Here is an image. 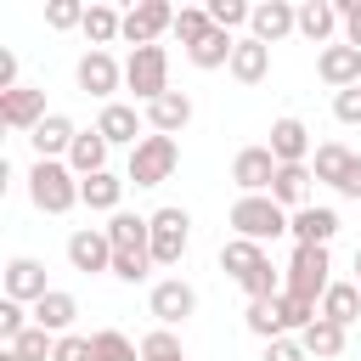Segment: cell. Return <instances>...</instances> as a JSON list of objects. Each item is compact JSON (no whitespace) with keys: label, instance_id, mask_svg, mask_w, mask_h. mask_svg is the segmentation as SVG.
I'll use <instances>...</instances> for the list:
<instances>
[{"label":"cell","instance_id":"603a6c76","mask_svg":"<svg viewBox=\"0 0 361 361\" xmlns=\"http://www.w3.org/2000/svg\"><path fill=\"white\" fill-rule=\"evenodd\" d=\"M265 73H271V45H259L254 34L237 39V51H231V79H237V85H259Z\"/></svg>","mask_w":361,"mask_h":361},{"label":"cell","instance_id":"52a82bcc","mask_svg":"<svg viewBox=\"0 0 361 361\" xmlns=\"http://www.w3.org/2000/svg\"><path fill=\"white\" fill-rule=\"evenodd\" d=\"M164 28H175V6L169 0H135L130 11H124V39L141 51V45H158V34Z\"/></svg>","mask_w":361,"mask_h":361},{"label":"cell","instance_id":"ee69618b","mask_svg":"<svg viewBox=\"0 0 361 361\" xmlns=\"http://www.w3.org/2000/svg\"><path fill=\"white\" fill-rule=\"evenodd\" d=\"M51 361H96V350H90V338H85V333H62V338H56V350H51Z\"/></svg>","mask_w":361,"mask_h":361},{"label":"cell","instance_id":"d6986e66","mask_svg":"<svg viewBox=\"0 0 361 361\" xmlns=\"http://www.w3.org/2000/svg\"><path fill=\"white\" fill-rule=\"evenodd\" d=\"M265 147L276 152V164H305V158H310V130H305L299 118H276Z\"/></svg>","mask_w":361,"mask_h":361},{"label":"cell","instance_id":"8992f818","mask_svg":"<svg viewBox=\"0 0 361 361\" xmlns=\"http://www.w3.org/2000/svg\"><path fill=\"white\" fill-rule=\"evenodd\" d=\"M186 243H192V214L175 209V203L158 209V214H152V265H180Z\"/></svg>","mask_w":361,"mask_h":361},{"label":"cell","instance_id":"f907efd6","mask_svg":"<svg viewBox=\"0 0 361 361\" xmlns=\"http://www.w3.org/2000/svg\"><path fill=\"white\" fill-rule=\"evenodd\" d=\"M355 282H361V248H355Z\"/></svg>","mask_w":361,"mask_h":361},{"label":"cell","instance_id":"e575fe53","mask_svg":"<svg viewBox=\"0 0 361 361\" xmlns=\"http://www.w3.org/2000/svg\"><path fill=\"white\" fill-rule=\"evenodd\" d=\"M231 51H237V39L226 34V28H214L203 45H192L186 56H192V68H231Z\"/></svg>","mask_w":361,"mask_h":361},{"label":"cell","instance_id":"f6af8a7d","mask_svg":"<svg viewBox=\"0 0 361 361\" xmlns=\"http://www.w3.org/2000/svg\"><path fill=\"white\" fill-rule=\"evenodd\" d=\"M333 118H338V124H361V85L333 90Z\"/></svg>","mask_w":361,"mask_h":361},{"label":"cell","instance_id":"b9f144b4","mask_svg":"<svg viewBox=\"0 0 361 361\" xmlns=\"http://www.w3.org/2000/svg\"><path fill=\"white\" fill-rule=\"evenodd\" d=\"M45 23H51L56 34H62V28H85V6H79V0H51V6H45Z\"/></svg>","mask_w":361,"mask_h":361},{"label":"cell","instance_id":"5b68a950","mask_svg":"<svg viewBox=\"0 0 361 361\" xmlns=\"http://www.w3.org/2000/svg\"><path fill=\"white\" fill-rule=\"evenodd\" d=\"M333 259H327V248H293V259H288V282H282V293H299V299H310V305H322V293L333 288Z\"/></svg>","mask_w":361,"mask_h":361},{"label":"cell","instance_id":"4fadbf2b","mask_svg":"<svg viewBox=\"0 0 361 361\" xmlns=\"http://www.w3.org/2000/svg\"><path fill=\"white\" fill-rule=\"evenodd\" d=\"M288 231H293V248H327V243H333V231H338V214H333V209L305 203V209H293Z\"/></svg>","mask_w":361,"mask_h":361},{"label":"cell","instance_id":"1f68e13d","mask_svg":"<svg viewBox=\"0 0 361 361\" xmlns=\"http://www.w3.org/2000/svg\"><path fill=\"white\" fill-rule=\"evenodd\" d=\"M118 34H124V17H118L113 6H85V39H90V51L113 45Z\"/></svg>","mask_w":361,"mask_h":361},{"label":"cell","instance_id":"7dc6e473","mask_svg":"<svg viewBox=\"0 0 361 361\" xmlns=\"http://www.w3.org/2000/svg\"><path fill=\"white\" fill-rule=\"evenodd\" d=\"M259 361H310V355H305V344H299V338H271Z\"/></svg>","mask_w":361,"mask_h":361},{"label":"cell","instance_id":"44dd1931","mask_svg":"<svg viewBox=\"0 0 361 361\" xmlns=\"http://www.w3.org/2000/svg\"><path fill=\"white\" fill-rule=\"evenodd\" d=\"M107 243L113 248H152V214H130V209H118V214H107Z\"/></svg>","mask_w":361,"mask_h":361},{"label":"cell","instance_id":"3957f363","mask_svg":"<svg viewBox=\"0 0 361 361\" xmlns=\"http://www.w3.org/2000/svg\"><path fill=\"white\" fill-rule=\"evenodd\" d=\"M175 164H180V141L152 130V135H141V147H130L124 180H135V186H164V180L175 175Z\"/></svg>","mask_w":361,"mask_h":361},{"label":"cell","instance_id":"f546056e","mask_svg":"<svg viewBox=\"0 0 361 361\" xmlns=\"http://www.w3.org/2000/svg\"><path fill=\"white\" fill-rule=\"evenodd\" d=\"M350 164H355V152H350L344 141H322V147H316V158H310V175H316V180H327V186L338 192V180H344V169H350Z\"/></svg>","mask_w":361,"mask_h":361},{"label":"cell","instance_id":"7bdbcfd3","mask_svg":"<svg viewBox=\"0 0 361 361\" xmlns=\"http://www.w3.org/2000/svg\"><path fill=\"white\" fill-rule=\"evenodd\" d=\"M28 327H34V322L23 316V305H17V299H0V338H6V344H17Z\"/></svg>","mask_w":361,"mask_h":361},{"label":"cell","instance_id":"bcb514c9","mask_svg":"<svg viewBox=\"0 0 361 361\" xmlns=\"http://www.w3.org/2000/svg\"><path fill=\"white\" fill-rule=\"evenodd\" d=\"M338 23H344V45L361 51V0H338Z\"/></svg>","mask_w":361,"mask_h":361},{"label":"cell","instance_id":"d4e9b609","mask_svg":"<svg viewBox=\"0 0 361 361\" xmlns=\"http://www.w3.org/2000/svg\"><path fill=\"white\" fill-rule=\"evenodd\" d=\"M259 265H265V248H259V243H248V237H231V243L220 248V271H226L237 288H243Z\"/></svg>","mask_w":361,"mask_h":361},{"label":"cell","instance_id":"681fc988","mask_svg":"<svg viewBox=\"0 0 361 361\" xmlns=\"http://www.w3.org/2000/svg\"><path fill=\"white\" fill-rule=\"evenodd\" d=\"M6 90H17V56L11 51H0V96Z\"/></svg>","mask_w":361,"mask_h":361},{"label":"cell","instance_id":"4316f807","mask_svg":"<svg viewBox=\"0 0 361 361\" xmlns=\"http://www.w3.org/2000/svg\"><path fill=\"white\" fill-rule=\"evenodd\" d=\"M118 197H124V180L118 175H90V180H79V203L85 209H96V214H118Z\"/></svg>","mask_w":361,"mask_h":361},{"label":"cell","instance_id":"ac0fdd59","mask_svg":"<svg viewBox=\"0 0 361 361\" xmlns=\"http://www.w3.org/2000/svg\"><path fill=\"white\" fill-rule=\"evenodd\" d=\"M147 124H152L158 135H180V130L192 124V96H186V90H164V96L147 107Z\"/></svg>","mask_w":361,"mask_h":361},{"label":"cell","instance_id":"836d02e7","mask_svg":"<svg viewBox=\"0 0 361 361\" xmlns=\"http://www.w3.org/2000/svg\"><path fill=\"white\" fill-rule=\"evenodd\" d=\"M243 322H248V333H254V338H265V344H271V338H288L276 299H248V316H243Z\"/></svg>","mask_w":361,"mask_h":361},{"label":"cell","instance_id":"8d00e7d4","mask_svg":"<svg viewBox=\"0 0 361 361\" xmlns=\"http://www.w3.org/2000/svg\"><path fill=\"white\" fill-rule=\"evenodd\" d=\"M152 271V248H113V276L118 282H141Z\"/></svg>","mask_w":361,"mask_h":361},{"label":"cell","instance_id":"9c48e42d","mask_svg":"<svg viewBox=\"0 0 361 361\" xmlns=\"http://www.w3.org/2000/svg\"><path fill=\"white\" fill-rule=\"evenodd\" d=\"M45 118H51V113H45V90H34V85H17V90H6V96H0V124H6V130H23V135H34Z\"/></svg>","mask_w":361,"mask_h":361},{"label":"cell","instance_id":"ba28073f","mask_svg":"<svg viewBox=\"0 0 361 361\" xmlns=\"http://www.w3.org/2000/svg\"><path fill=\"white\" fill-rule=\"evenodd\" d=\"M73 79H79V90H85V96H96V102L107 107V102H113V90L124 85V68L113 62V51H85V56H79V68H73Z\"/></svg>","mask_w":361,"mask_h":361},{"label":"cell","instance_id":"277c9868","mask_svg":"<svg viewBox=\"0 0 361 361\" xmlns=\"http://www.w3.org/2000/svg\"><path fill=\"white\" fill-rule=\"evenodd\" d=\"M124 85L135 90V102H158L164 90H169V51L164 45H141V51H130V62H124Z\"/></svg>","mask_w":361,"mask_h":361},{"label":"cell","instance_id":"e0dca14e","mask_svg":"<svg viewBox=\"0 0 361 361\" xmlns=\"http://www.w3.org/2000/svg\"><path fill=\"white\" fill-rule=\"evenodd\" d=\"M96 130L107 135V147H141V113L130 102H107L102 118H96Z\"/></svg>","mask_w":361,"mask_h":361},{"label":"cell","instance_id":"7402d4cb","mask_svg":"<svg viewBox=\"0 0 361 361\" xmlns=\"http://www.w3.org/2000/svg\"><path fill=\"white\" fill-rule=\"evenodd\" d=\"M73 316H79V299H73V293H62V288H51V293L34 305V327H45L51 338H62V333L73 327Z\"/></svg>","mask_w":361,"mask_h":361},{"label":"cell","instance_id":"cb8c5ba5","mask_svg":"<svg viewBox=\"0 0 361 361\" xmlns=\"http://www.w3.org/2000/svg\"><path fill=\"white\" fill-rule=\"evenodd\" d=\"M73 135H79V130H73V118H68V113H51L28 141H34V152H39V158H68V152H73Z\"/></svg>","mask_w":361,"mask_h":361},{"label":"cell","instance_id":"ab89813d","mask_svg":"<svg viewBox=\"0 0 361 361\" xmlns=\"http://www.w3.org/2000/svg\"><path fill=\"white\" fill-rule=\"evenodd\" d=\"M141 361H186V355H180V338H175L169 327H152V333L141 338Z\"/></svg>","mask_w":361,"mask_h":361},{"label":"cell","instance_id":"74e56055","mask_svg":"<svg viewBox=\"0 0 361 361\" xmlns=\"http://www.w3.org/2000/svg\"><path fill=\"white\" fill-rule=\"evenodd\" d=\"M276 310H282V327H288V333H293V327L305 333V327L322 316V305H310V299H299V293H276Z\"/></svg>","mask_w":361,"mask_h":361},{"label":"cell","instance_id":"8fae6325","mask_svg":"<svg viewBox=\"0 0 361 361\" xmlns=\"http://www.w3.org/2000/svg\"><path fill=\"white\" fill-rule=\"evenodd\" d=\"M276 152L271 147H243L237 158H231V180L243 186V197H254V192H271V180H276Z\"/></svg>","mask_w":361,"mask_h":361},{"label":"cell","instance_id":"f35d334b","mask_svg":"<svg viewBox=\"0 0 361 361\" xmlns=\"http://www.w3.org/2000/svg\"><path fill=\"white\" fill-rule=\"evenodd\" d=\"M6 350H11L17 361H51V350H56V338H51L45 327H28V333H23L17 344H6Z\"/></svg>","mask_w":361,"mask_h":361},{"label":"cell","instance_id":"2e32d148","mask_svg":"<svg viewBox=\"0 0 361 361\" xmlns=\"http://www.w3.org/2000/svg\"><path fill=\"white\" fill-rule=\"evenodd\" d=\"M45 293H51V288H45V265H39V259L23 254V259L6 265V299H17V305H39Z\"/></svg>","mask_w":361,"mask_h":361},{"label":"cell","instance_id":"7c38bea8","mask_svg":"<svg viewBox=\"0 0 361 361\" xmlns=\"http://www.w3.org/2000/svg\"><path fill=\"white\" fill-rule=\"evenodd\" d=\"M248 28H254L259 45H276V39L299 34V6H288V0H259L254 17H248Z\"/></svg>","mask_w":361,"mask_h":361},{"label":"cell","instance_id":"83f0119b","mask_svg":"<svg viewBox=\"0 0 361 361\" xmlns=\"http://www.w3.org/2000/svg\"><path fill=\"white\" fill-rule=\"evenodd\" d=\"M299 344H305V355L333 361V355H344V327H338V322H327V316H316V322L299 333Z\"/></svg>","mask_w":361,"mask_h":361},{"label":"cell","instance_id":"484cf974","mask_svg":"<svg viewBox=\"0 0 361 361\" xmlns=\"http://www.w3.org/2000/svg\"><path fill=\"white\" fill-rule=\"evenodd\" d=\"M310 164H282L276 169V180H271V197L282 203V209H305V197H310Z\"/></svg>","mask_w":361,"mask_h":361},{"label":"cell","instance_id":"d6a6232c","mask_svg":"<svg viewBox=\"0 0 361 361\" xmlns=\"http://www.w3.org/2000/svg\"><path fill=\"white\" fill-rule=\"evenodd\" d=\"M169 34H175V39L186 45V51H192V45H203V39L214 34V23H209V6H180V11H175V28H169Z\"/></svg>","mask_w":361,"mask_h":361},{"label":"cell","instance_id":"4dcf8cb0","mask_svg":"<svg viewBox=\"0 0 361 361\" xmlns=\"http://www.w3.org/2000/svg\"><path fill=\"white\" fill-rule=\"evenodd\" d=\"M322 316L338 322V327H350V322L361 316V282H333V288L322 293Z\"/></svg>","mask_w":361,"mask_h":361},{"label":"cell","instance_id":"5bb4252c","mask_svg":"<svg viewBox=\"0 0 361 361\" xmlns=\"http://www.w3.org/2000/svg\"><path fill=\"white\" fill-rule=\"evenodd\" d=\"M68 265L73 271H113V243H107V231H96V226H85V231H73L68 237Z\"/></svg>","mask_w":361,"mask_h":361},{"label":"cell","instance_id":"d590c367","mask_svg":"<svg viewBox=\"0 0 361 361\" xmlns=\"http://www.w3.org/2000/svg\"><path fill=\"white\" fill-rule=\"evenodd\" d=\"M90 350H96V361H141V344H130L118 327H102V333H90Z\"/></svg>","mask_w":361,"mask_h":361},{"label":"cell","instance_id":"f1b7e54d","mask_svg":"<svg viewBox=\"0 0 361 361\" xmlns=\"http://www.w3.org/2000/svg\"><path fill=\"white\" fill-rule=\"evenodd\" d=\"M333 28H338V6H327V0H305V6H299V34H305L310 45H327Z\"/></svg>","mask_w":361,"mask_h":361},{"label":"cell","instance_id":"6da1fadb","mask_svg":"<svg viewBox=\"0 0 361 361\" xmlns=\"http://www.w3.org/2000/svg\"><path fill=\"white\" fill-rule=\"evenodd\" d=\"M28 203H34L39 214H68V209L79 203V175H73L62 158H39V164L28 169Z\"/></svg>","mask_w":361,"mask_h":361},{"label":"cell","instance_id":"60d3db41","mask_svg":"<svg viewBox=\"0 0 361 361\" xmlns=\"http://www.w3.org/2000/svg\"><path fill=\"white\" fill-rule=\"evenodd\" d=\"M248 17H254V6H243V0H209V23H214V28H226V34H231V28H243Z\"/></svg>","mask_w":361,"mask_h":361},{"label":"cell","instance_id":"30bf717a","mask_svg":"<svg viewBox=\"0 0 361 361\" xmlns=\"http://www.w3.org/2000/svg\"><path fill=\"white\" fill-rule=\"evenodd\" d=\"M152 316H158V327H180L192 310H197V288L192 282H180V276H164V282H152Z\"/></svg>","mask_w":361,"mask_h":361},{"label":"cell","instance_id":"7a4b0ae2","mask_svg":"<svg viewBox=\"0 0 361 361\" xmlns=\"http://www.w3.org/2000/svg\"><path fill=\"white\" fill-rule=\"evenodd\" d=\"M288 220H293V214H288L271 192H254V197H237V203H231V231L248 237V243H259V248H265L271 237H282Z\"/></svg>","mask_w":361,"mask_h":361},{"label":"cell","instance_id":"c3c4849f","mask_svg":"<svg viewBox=\"0 0 361 361\" xmlns=\"http://www.w3.org/2000/svg\"><path fill=\"white\" fill-rule=\"evenodd\" d=\"M338 197H361V152H355V164L344 169V180H338Z\"/></svg>","mask_w":361,"mask_h":361},{"label":"cell","instance_id":"ffe728a7","mask_svg":"<svg viewBox=\"0 0 361 361\" xmlns=\"http://www.w3.org/2000/svg\"><path fill=\"white\" fill-rule=\"evenodd\" d=\"M68 169H73L79 180L102 175V169H107V135H102V130H79V135H73V152H68Z\"/></svg>","mask_w":361,"mask_h":361},{"label":"cell","instance_id":"9a60e30c","mask_svg":"<svg viewBox=\"0 0 361 361\" xmlns=\"http://www.w3.org/2000/svg\"><path fill=\"white\" fill-rule=\"evenodd\" d=\"M316 73L333 85V90H350V85H361V51L355 45H322V56H316Z\"/></svg>","mask_w":361,"mask_h":361}]
</instances>
